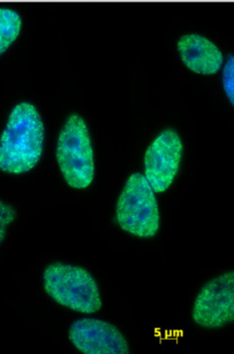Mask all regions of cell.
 <instances>
[{
	"label": "cell",
	"instance_id": "6da1fadb",
	"mask_svg": "<svg viewBox=\"0 0 234 354\" xmlns=\"http://www.w3.org/2000/svg\"><path fill=\"white\" fill-rule=\"evenodd\" d=\"M45 127L39 111L29 102L12 109L0 136V171L12 175L28 173L41 160Z\"/></svg>",
	"mask_w": 234,
	"mask_h": 354
},
{
	"label": "cell",
	"instance_id": "30bf717a",
	"mask_svg": "<svg viewBox=\"0 0 234 354\" xmlns=\"http://www.w3.org/2000/svg\"><path fill=\"white\" fill-rule=\"evenodd\" d=\"M223 69V88L226 96L230 102H234V59L233 57H228Z\"/></svg>",
	"mask_w": 234,
	"mask_h": 354
},
{
	"label": "cell",
	"instance_id": "7a4b0ae2",
	"mask_svg": "<svg viewBox=\"0 0 234 354\" xmlns=\"http://www.w3.org/2000/svg\"><path fill=\"white\" fill-rule=\"evenodd\" d=\"M56 160L64 181L75 189H85L95 178V155L84 120L70 115L57 140Z\"/></svg>",
	"mask_w": 234,
	"mask_h": 354
},
{
	"label": "cell",
	"instance_id": "ba28073f",
	"mask_svg": "<svg viewBox=\"0 0 234 354\" xmlns=\"http://www.w3.org/2000/svg\"><path fill=\"white\" fill-rule=\"evenodd\" d=\"M177 50L182 63L197 74L213 75L223 68L224 55L215 43L201 35L182 37Z\"/></svg>",
	"mask_w": 234,
	"mask_h": 354
},
{
	"label": "cell",
	"instance_id": "8fae6325",
	"mask_svg": "<svg viewBox=\"0 0 234 354\" xmlns=\"http://www.w3.org/2000/svg\"><path fill=\"white\" fill-rule=\"evenodd\" d=\"M17 211L12 205L0 201V244L6 235V227L16 219Z\"/></svg>",
	"mask_w": 234,
	"mask_h": 354
},
{
	"label": "cell",
	"instance_id": "5b68a950",
	"mask_svg": "<svg viewBox=\"0 0 234 354\" xmlns=\"http://www.w3.org/2000/svg\"><path fill=\"white\" fill-rule=\"evenodd\" d=\"M184 145L177 132L162 131L147 148L144 156V177L155 194L166 192L179 171Z\"/></svg>",
	"mask_w": 234,
	"mask_h": 354
},
{
	"label": "cell",
	"instance_id": "9c48e42d",
	"mask_svg": "<svg viewBox=\"0 0 234 354\" xmlns=\"http://www.w3.org/2000/svg\"><path fill=\"white\" fill-rule=\"evenodd\" d=\"M22 20L14 10L0 9V55L17 40L21 32Z\"/></svg>",
	"mask_w": 234,
	"mask_h": 354
},
{
	"label": "cell",
	"instance_id": "277c9868",
	"mask_svg": "<svg viewBox=\"0 0 234 354\" xmlns=\"http://www.w3.org/2000/svg\"><path fill=\"white\" fill-rule=\"evenodd\" d=\"M116 221L124 231L151 238L159 229V210L155 190L141 173L128 177L116 203Z\"/></svg>",
	"mask_w": 234,
	"mask_h": 354
},
{
	"label": "cell",
	"instance_id": "3957f363",
	"mask_svg": "<svg viewBox=\"0 0 234 354\" xmlns=\"http://www.w3.org/2000/svg\"><path fill=\"white\" fill-rule=\"evenodd\" d=\"M43 279L46 293L60 306L84 314L101 308L97 281L82 267L53 263L43 271Z\"/></svg>",
	"mask_w": 234,
	"mask_h": 354
},
{
	"label": "cell",
	"instance_id": "52a82bcc",
	"mask_svg": "<svg viewBox=\"0 0 234 354\" xmlns=\"http://www.w3.org/2000/svg\"><path fill=\"white\" fill-rule=\"evenodd\" d=\"M72 345L86 354H128V345L114 325L92 318L75 321L68 330Z\"/></svg>",
	"mask_w": 234,
	"mask_h": 354
},
{
	"label": "cell",
	"instance_id": "8992f818",
	"mask_svg": "<svg viewBox=\"0 0 234 354\" xmlns=\"http://www.w3.org/2000/svg\"><path fill=\"white\" fill-rule=\"evenodd\" d=\"M193 319L207 328H219L234 320V273H224L209 281L199 292Z\"/></svg>",
	"mask_w": 234,
	"mask_h": 354
}]
</instances>
